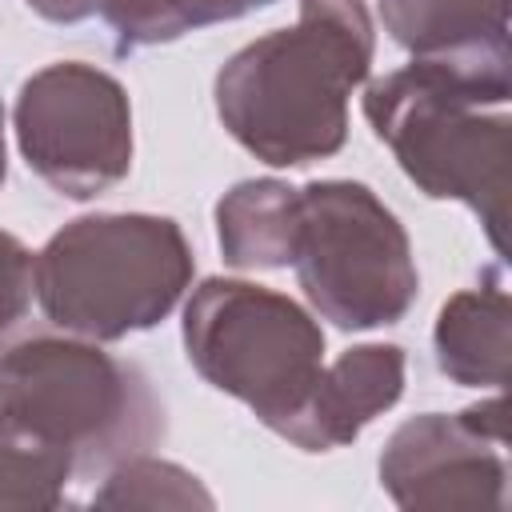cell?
Segmentation results:
<instances>
[{
    "label": "cell",
    "mask_w": 512,
    "mask_h": 512,
    "mask_svg": "<svg viewBox=\"0 0 512 512\" xmlns=\"http://www.w3.org/2000/svg\"><path fill=\"white\" fill-rule=\"evenodd\" d=\"M376 28L364 0H300L292 28L244 44L212 84L228 136L268 168L328 160L348 140V100L368 80Z\"/></svg>",
    "instance_id": "obj_1"
},
{
    "label": "cell",
    "mask_w": 512,
    "mask_h": 512,
    "mask_svg": "<svg viewBox=\"0 0 512 512\" xmlns=\"http://www.w3.org/2000/svg\"><path fill=\"white\" fill-rule=\"evenodd\" d=\"M512 80L412 60L364 88V120L428 200L468 204L496 256L508 252Z\"/></svg>",
    "instance_id": "obj_2"
},
{
    "label": "cell",
    "mask_w": 512,
    "mask_h": 512,
    "mask_svg": "<svg viewBox=\"0 0 512 512\" xmlns=\"http://www.w3.org/2000/svg\"><path fill=\"white\" fill-rule=\"evenodd\" d=\"M196 256L172 216L92 212L68 220L32 260L44 316L72 336L112 344L172 316Z\"/></svg>",
    "instance_id": "obj_3"
},
{
    "label": "cell",
    "mask_w": 512,
    "mask_h": 512,
    "mask_svg": "<svg viewBox=\"0 0 512 512\" xmlns=\"http://www.w3.org/2000/svg\"><path fill=\"white\" fill-rule=\"evenodd\" d=\"M180 336L204 384L240 400L292 448L312 452L324 332L308 308L252 280L208 276L184 304Z\"/></svg>",
    "instance_id": "obj_4"
},
{
    "label": "cell",
    "mask_w": 512,
    "mask_h": 512,
    "mask_svg": "<svg viewBox=\"0 0 512 512\" xmlns=\"http://www.w3.org/2000/svg\"><path fill=\"white\" fill-rule=\"evenodd\" d=\"M0 412L64 448L76 476H100L164 436L152 380L84 336H24L0 352Z\"/></svg>",
    "instance_id": "obj_5"
},
{
    "label": "cell",
    "mask_w": 512,
    "mask_h": 512,
    "mask_svg": "<svg viewBox=\"0 0 512 512\" xmlns=\"http://www.w3.org/2000/svg\"><path fill=\"white\" fill-rule=\"evenodd\" d=\"M292 268L312 312L344 332L400 324L420 292L404 224L360 180H312L300 188Z\"/></svg>",
    "instance_id": "obj_6"
},
{
    "label": "cell",
    "mask_w": 512,
    "mask_h": 512,
    "mask_svg": "<svg viewBox=\"0 0 512 512\" xmlns=\"http://www.w3.org/2000/svg\"><path fill=\"white\" fill-rule=\"evenodd\" d=\"M24 164L60 196L92 200L132 172V100L124 84L84 60L32 72L12 108Z\"/></svg>",
    "instance_id": "obj_7"
},
{
    "label": "cell",
    "mask_w": 512,
    "mask_h": 512,
    "mask_svg": "<svg viewBox=\"0 0 512 512\" xmlns=\"http://www.w3.org/2000/svg\"><path fill=\"white\" fill-rule=\"evenodd\" d=\"M508 404L496 388L456 416L420 412L380 452V488L408 512H500L508 492Z\"/></svg>",
    "instance_id": "obj_8"
},
{
    "label": "cell",
    "mask_w": 512,
    "mask_h": 512,
    "mask_svg": "<svg viewBox=\"0 0 512 512\" xmlns=\"http://www.w3.org/2000/svg\"><path fill=\"white\" fill-rule=\"evenodd\" d=\"M376 8L412 60L508 80V0H376Z\"/></svg>",
    "instance_id": "obj_9"
},
{
    "label": "cell",
    "mask_w": 512,
    "mask_h": 512,
    "mask_svg": "<svg viewBox=\"0 0 512 512\" xmlns=\"http://www.w3.org/2000/svg\"><path fill=\"white\" fill-rule=\"evenodd\" d=\"M436 364L452 384L504 388L512 356V300L500 272H488L476 288L444 300L432 328Z\"/></svg>",
    "instance_id": "obj_10"
},
{
    "label": "cell",
    "mask_w": 512,
    "mask_h": 512,
    "mask_svg": "<svg viewBox=\"0 0 512 512\" xmlns=\"http://www.w3.org/2000/svg\"><path fill=\"white\" fill-rule=\"evenodd\" d=\"M404 380L408 356L400 344H356L340 360L324 364L312 412V452L352 444L404 396Z\"/></svg>",
    "instance_id": "obj_11"
},
{
    "label": "cell",
    "mask_w": 512,
    "mask_h": 512,
    "mask_svg": "<svg viewBox=\"0 0 512 512\" xmlns=\"http://www.w3.org/2000/svg\"><path fill=\"white\" fill-rule=\"evenodd\" d=\"M300 232V188L288 180H240L216 200V244L240 272L288 268Z\"/></svg>",
    "instance_id": "obj_12"
},
{
    "label": "cell",
    "mask_w": 512,
    "mask_h": 512,
    "mask_svg": "<svg viewBox=\"0 0 512 512\" xmlns=\"http://www.w3.org/2000/svg\"><path fill=\"white\" fill-rule=\"evenodd\" d=\"M76 464L64 448L0 412V512H52L68 504Z\"/></svg>",
    "instance_id": "obj_13"
},
{
    "label": "cell",
    "mask_w": 512,
    "mask_h": 512,
    "mask_svg": "<svg viewBox=\"0 0 512 512\" xmlns=\"http://www.w3.org/2000/svg\"><path fill=\"white\" fill-rule=\"evenodd\" d=\"M88 8L112 28L116 56L172 44L188 32L252 12L248 0H88Z\"/></svg>",
    "instance_id": "obj_14"
},
{
    "label": "cell",
    "mask_w": 512,
    "mask_h": 512,
    "mask_svg": "<svg viewBox=\"0 0 512 512\" xmlns=\"http://www.w3.org/2000/svg\"><path fill=\"white\" fill-rule=\"evenodd\" d=\"M96 508H216L212 492L188 468L160 460V456H128L104 472L100 492L92 496Z\"/></svg>",
    "instance_id": "obj_15"
},
{
    "label": "cell",
    "mask_w": 512,
    "mask_h": 512,
    "mask_svg": "<svg viewBox=\"0 0 512 512\" xmlns=\"http://www.w3.org/2000/svg\"><path fill=\"white\" fill-rule=\"evenodd\" d=\"M32 260L36 256L28 252V244L20 236L0 232V336L12 332L24 320L32 296H36Z\"/></svg>",
    "instance_id": "obj_16"
},
{
    "label": "cell",
    "mask_w": 512,
    "mask_h": 512,
    "mask_svg": "<svg viewBox=\"0 0 512 512\" xmlns=\"http://www.w3.org/2000/svg\"><path fill=\"white\" fill-rule=\"evenodd\" d=\"M24 4H28L36 16L52 20V24H80V20L92 16L88 0H24Z\"/></svg>",
    "instance_id": "obj_17"
},
{
    "label": "cell",
    "mask_w": 512,
    "mask_h": 512,
    "mask_svg": "<svg viewBox=\"0 0 512 512\" xmlns=\"http://www.w3.org/2000/svg\"><path fill=\"white\" fill-rule=\"evenodd\" d=\"M252 8H264V4H276V0H248Z\"/></svg>",
    "instance_id": "obj_18"
},
{
    "label": "cell",
    "mask_w": 512,
    "mask_h": 512,
    "mask_svg": "<svg viewBox=\"0 0 512 512\" xmlns=\"http://www.w3.org/2000/svg\"><path fill=\"white\" fill-rule=\"evenodd\" d=\"M0 120H4V104H0Z\"/></svg>",
    "instance_id": "obj_19"
}]
</instances>
